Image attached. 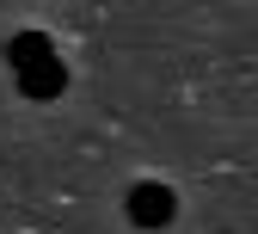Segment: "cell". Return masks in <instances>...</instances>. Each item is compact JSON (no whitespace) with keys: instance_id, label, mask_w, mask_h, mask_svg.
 Here are the masks:
<instances>
[{"instance_id":"3","label":"cell","mask_w":258,"mask_h":234,"mask_svg":"<svg viewBox=\"0 0 258 234\" xmlns=\"http://www.w3.org/2000/svg\"><path fill=\"white\" fill-rule=\"evenodd\" d=\"M55 43H49V31H13V43H7V68L25 74V68H37V62H49Z\"/></svg>"},{"instance_id":"1","label":"cell","mask_w":258,"mask_h":234,"mask_svg":"<svg viewBox=\"0 0 258 234\" xmlns=\"http://www.w3.org/2000/svg\"><path fill=\"white\" fill-rule=\"evenodd\" d=\"M123 216L136 222V228H166V222L178 216V197H172V185L142 179V185H129V197H123Z\"/></svg>"},{"instance_id":"2","label":"cell","mask_w":258,"mask_h":234,"mask_svg":"<svg viewBox=\"0 0 258 234\" xmlns=\"http://www.w3.org/2000/svg\"><path fill=\"white\" fill-rule=\"evenodd\" d=\"M19 92H25V99H37V105L61 99V92H68V68H61V56L37 62V68H25V74H19Z\"/></svg>"}]
</instances>
